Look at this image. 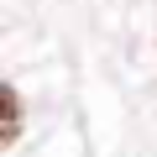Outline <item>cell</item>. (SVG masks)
<instances>
[{
  "label": "cell",
  "mask_w": 157,
  "mask_h": 157,
  "mask_svg": "<svg viewBox=\"0 0 157 157\" xmlns=\"http://www.w3.org/2000/svg\"><path fill=\"white\" fill-rule=\"evenodd\" d=\"M0 105H6V131H0V147H16V136H21V94H16V84L0 89Z\"/></svg>",
  "instance_id": "cell-1"
}]
</instances>
